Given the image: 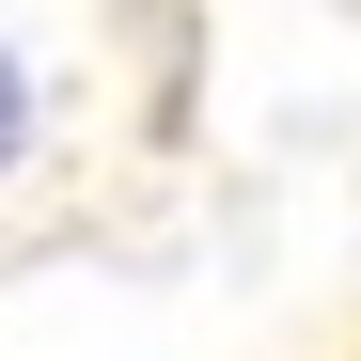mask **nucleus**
Masks as SVG:
<instances>
[{
  "instance_id": "1",
  "label": "nucleus",
  "mask_w": 361,
  "mask_h": 361,
  "mask_svg": "<svg viewBox=\"0 0 361 361\" xmlns=\"http://www.w3.org/2000/svg\"><path fill=\"white\" fill-rule=\"evenodd\" d=\"M32 142V79H16V47H0V157Z\"/></svg>"
}]
</instances>
